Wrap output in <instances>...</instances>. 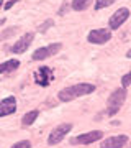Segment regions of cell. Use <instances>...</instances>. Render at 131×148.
<instances>
[{
    "mask_svg": "<svg viewBox=\"0 0 131 148\" xmlns=\"http://www.w3.org/2000/svg\"><path fill=\"white\" fill-rule=\"evenodd\" d=\"M95 90V86L94 84H89V82H79V84H74V86H69V87H64V89L59 90V101L62 102H69V101H74L77 97H82V95H87V94H92Z\"/></svg>",
    "mask_w": 131,
    "mask_h": 148,
    "instance_id": "cell-1",
    "label": "cell"
},
{
    "mask_svg": "<svg viewBox=\"0 0 131 148\" xmlns=\"http://www.w3.org/2000/svg\"><path fill=\"white\" fill-rule=\"evenodd\" d=\"M126 101V89L123 87H118L111 92V95L108 97V102H107V114L108 115H115L116 112L121 109V106L125 104Z\"/></svg>",
    "mask_w": 131,
    "mask_h": 148,
    "instance_id": "cell-2",
    "label": "cell"
},
{
    "mask_svg": "<svg viewBox=\"0 0 131 148\" xmlns=\"http://www.w3.org/2000/svg\"><path fill=\"white\" fill-rule=\"evenodd\" d=\"M71 130H72V123H61V125H58V127L49 133L48 143H49V145H58V143H61L64 140V137H66Z\"/></svg>",
    "mask_w": 131,
    "mask_h": 148,
    "instance_id": "cell-3",
    "label": "cell"
},
{
    "mask_svg": "<svg viewBox=\"0 0 131 148\" xmlns=\"http://www.w3.org/2000/svg\"><path fill=\"white\" fill-rule=\"evenodd\" d=\"M61 48H62L61 43H52V45H48V46H43L39 49H36L31 58H33V61H43V59L49 58V56H54Z\"/></svg>",
    "mask_w": 131,
    "mask_h": 148,
    "instance_id": "cell-4",
    "label": "cell"
},
{
    "mask_svg": "<svg viewBox=\"0 0 131 148\" xmlns=\"http://www.w3.org/2000/svg\"><path fill=\"white\" fill-rule=\"evenodd\" d=\"M87 40L92 45H105L107 41L111 40V32L110 30H105V28H97L87 35Z\"/></svg>",
    "mask_w": 131,
    "mask_h": 148,
    "instance_id": "cell-5",
    "label": "cell"
},
{
    "mask_svg": "<svg viewBox=\"0 0 131 148\" xmlns=\"http://www.w3.org/2000/svg\"><path fill=\"white\" fill-rule=\"evenodd\" d=\"M52 79H54V73L48 66H41L39 69L35 71V81H36V84L43 86V87H48Z\"/></svg>",
    "mask_w": 131,
    "mask_h": 148,
    "instance_id": "cell-6",
    "label": "cell"
},
{
    "mask_svg": "<svg viewBox=\"0 0 131 148\" xmlns=\"http://www.w3.org/2000/svg\"><path fill=\"white\" fill-rule=\"evenodd\" d=\"M130 18V10L126 8V7H121L118 10L110 16V21H108V25H110V30H118V28L125 23L126 20Z\"/></svg>",
    "mask_w": 131,
    "mask_h": 148,
    "instance_id": "cell-7",
    "label": "cell"
},
{
    "mask_svg": "<svg viewBox=\"0 0 131 148\" xmlns=\"http://www.w3.org/2000/svg\"><path fill=\"white\" fill-rule=\"evenodd\" d=\"M33 38H35V35H33V33H25V35H23L21 38H18V40H16V43L10 48V51H12L13 54H21V53H25L26 49L30 48V45H31Z\"/></svg>",
    "mask_w": 131,
    "mask_h": 148,
    "instance_id": "cell-8",
    "label": "cell"
},
{
    "mask_svg": "<svg viewBox=\"0 0 131 148\" xmlns=\"http://www.w3.org/2000/svg\"><path fill=\"white\" fill-rule=\"evenodd\" d=\"M103 137V132L102 130H94V132H87V133H82L79 137L72 138V143H80V145H90V143L97 142L100 138Z\"/></svg>",
    "mask_w": 131,
    "mask_h": 148,
    "instance_id": "cell-9",
    "label": "cell"
},
{
    "mask_svg": "<svg viewBox=\"0 0 131 148\" xmlns=\"http://www.w3.org/2000/svg\"><path fill=\"white\" fill-rule=\"evenodd\" d=\"M128 143L126 135H115V137H108L107 140L100 143V148H123Z\"/></svg>",
    "mask_w": 131,
    "mask_h": 148,
    "instance_id": "cell-10",
    "label": "cell"
},
{
    "mask_svg": "<svg viewBox=\"0 0 131 148\" xmlns=\"http://www.w3.org/2000/svg\"><path fill=\"white\" fill-rule=\"evenodd\" d=\"M16 110V99L13 95H8L3 101H0V117L12 115Z\"/></svg>",
    "mask_w": 131,
    "mask_h": 148,
    "instance_id": "cell-11",
    "label": "cell"
},
{
    "mask_svg": "<svg viewBox=\"0 0 131 148\" xmlns=\"http://www.w3.org/2000/svg\"><path fill=\"white\" fill-rule=\"evenodd\" d=\"M18 66H20V61H18V59H8V61L0 64V74L12 73V71H15Z\"/></svg>",
    "mask_w": 131,
    "mask_h": 148,
    "instance_id": "cell-12",
    "label": "cell"
},
{
    "mask_svg": "<svg viewBox=\"0 0 131 148\" xmlns=\"http://www.w3.org/2000/svg\"><path fill=\"white\" fill-rule=\"evenodd\" d=\"M38 115H39V110H30V112H26L25 115H23V119H21V123H23L25 127H30V125H33V123H35V120L38 119Z\"/></svg>",
    "mask_w": 131,
    "mask_h": 148,
    "instance_id": "cell-13",
    "label": "cell"
},
{
    "mask_svg": "<svg viewBox=\"0 0 131 148\" xmlns=\"http://www.w3.org/2000/svg\"><path fill=\"white\" fill-rule=\"evenodd\" d=\"M87 3H89V0H72V8L75 12H82L87 8Z\"/></svg>",
    "mask_w": 131,
    "mask_h": 148,
    "instance_id": "cell-14",
    "label": "cell"
},
{
    "mask_svg": "<svg viewBox=\"0 0 131 148\" xmlns=\"http://www.w3.org/2000/svg\"><path fill=\"white\" fill-rule=\"evenodd\" d=\"M116 0H97L95 2V10H102L105 7H110L111 3H115Z\"/></svg>",
    "mask_w": 131,
    "mask_h": 148,
    "instance_id": "cell-15",
    "label": "cell"
},
{
    "mask_svg": "<svg viewBox=\"0 0 131 148\" xmlns=\"http://www.w3.org/2000/svg\"><path fill=\"white\" fill-rule=\"evenodd\" d=\"M130 84H131V71L130 73H126L125 76L121 77V87H123V89H126Z\"/></svg>",
    "mask_w": 131,
    "mask_h": 148,
    "instance_id": "cell-16",
    "label": "cell"
},
{
    "mask_svg": "<svg viewBox=\"0 0 131 148\" xmlns=\"http://www.w3.org/2000/svg\"><path fill=\"white\" fill-rule=\"evenodd\" d=\"M12 148H31V142L21 140V142H16L15 145H12Z\"/></svg>",
    "mask_w": 131,
    "mask_h": 148,
    "instance_id": "cell-17",
    "label": "cell"
},
{
    "mask_svg": "<svg viewBox=\"0 0 131 148\" xmlns=\"http://www.w3.org/2000/svg\"><path fill=\"white\" fill-rule=\"evenodd\" d=\"M52 25H54V21H52V20H48V21H44V23H43L41 27H39V32H41V33H44V32L48 30V28H49V27H52Z\"/></svg>",
    "mask_w": 131,
    "mask_h": 148,
    "instance_id": "cell-18",
    "label": "cell"
},
{
    "mask_svg": "<svg viewBox=\"0 0 131 148\" xmlns=\"http://www.w3.org/2000/svg\"><path fill=\"white\" fill-rule=\"evenodd\" d=\"M16 30H18V28H15V27L8 28V32H7V33H2V35H0V40H3V38H8L10 35H13V33H15Z\"/></svg>",
    "mask_w": 131,
    "mask_h": 148,
    "instance_id": "cell-19",
    "label": "cell"
},
{
    "mask_svg": "<svg viewBox=\"0 0 131 148\" xmlns=\"http://www.w3.org/2000/svg\"><path fill=\"white\" fill-rule=\"evenodd\" d=\"M15 3H18V2H15V0H10V2H7V3H5V10H8V8H12V7L15 5Z\"/></svg>",
    "mask_w": 131,
    "mask_h": 148,
    "instance_id": "cell-20",
    "label": "cell"
},
{
    "mask_svg": "<svg viewBox=\"0 0 131 148\" xmlns=\"http://www.w3.org/2000/svg\"><path fill=\"white\" fill-rule=\"evenodd\" d=\"M126 58H131V49H128V53H126Z\"/></svg>",
    "mask_w": 131,
    "mask_h": 148,
    "instance_id": "cell-21",
    "label": "cell"
},
{
    "mask_svg": "<svg viewBox=\"0 0 131 148\" xmlns=\"http://www.w3.org/2000/svg\"><path fill=\"white\" fill-rule=\"evenodd\" d=\"M3 23H5V18H0V27H2Z\"/></svg>",
    "mask_w": 131,
    "mask_h": 148,
    "instance_id": "cell-22",
    "label": "cell"
},
{
    "mask_svg": "<svg viewBox=\"0 0 131 148\" xmlns=\"http://www.w3.org/2000/svg\"><path fill=\"white\" fill-rule=\"evenodd\" d=\"M2 3H3V0H2V2H0V7H2Z\"/></svg>",
    "mask_w": 131,
    "mask_h": 148,
    "instance_id": "cell-23",
    "label": "cell"
},
{
    "mask_svg": "<svg viewBox=\"0 0 131 148\" xmlns=\"http://www.w3.org/2000/svg\"><path fill=\"white\" fill-rule=\"evenodd\" d=\"M130 148H131V143H130Z\"/></svg>",
    "mask_w": 131,
    "mask_h": 148,
    "instance_id": "cell-24",
    "label": "cell"
}]
</instances>
